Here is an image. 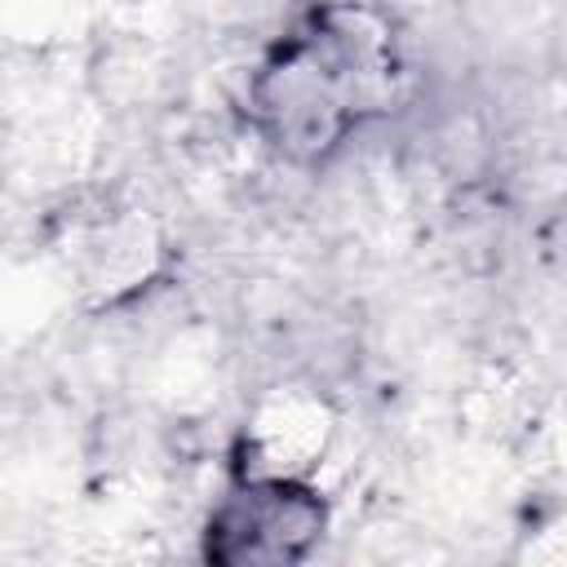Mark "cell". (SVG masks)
I'll list each match as a JSON object with an SVG mask.
<instances>
[{
	"instance_id": "obj_2",
	"label": "cell",
	"mask_w": 567,
	"mask_h": 567,
	"mask_svg": "<svg viewBox=\"0 0 567 567\" xmlns=\"http://www.w3.org/2000/svg\"><path fill=\"white\" fill-rule=\"evenodd\" d=\"M323 532V501L297 474H244L208 514L204 554L226 567L297 563Z\"/></svg>"
},
{
	"instance_id": "obj_1",
	"label": "cell",
	"mask_w": 567,
	"mask_h": 567,
	"mask_svg": "<svg viewBox=\"0 0 567 567\" xmlns=\"http://www.w3.org/2000/svg\"><path fill=\"white\" fill-rule=\"evenodd\" d=\"M394 75L390 35L363 9L328 4L279 40L257 71L252 106L279 151L319 159L368 115L385 111Z\"/></svg>"
}]
</instances>
